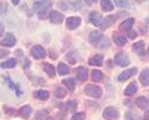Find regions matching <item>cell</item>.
Segmentation results:
<instances>
[{"instance_id": "ba28073f", "label": "cell", "mask_w": 149, "mask_h": 120, "mask_svg": "<svg viewBox=\"0 0 149 120\" xmlns=\"http://www.w3.org/2000/svg\"><path fill=\"white\" fill-rule=\"evenodd\" d=\"M80 24H81V19L78 16H71V17H68V19L66 20V25H67L68 29H71V30L78 27Z\"/></svg>"}, {"instance_id": "7a4b0ae2", "label": "cell", "mask_w": 149, "mask_h": 120, "mask_svg": "<svg viewBox=\"0 0 149 120\" xmlns=\"http://www.w3.org/2000/svg\"><path fill=\"white\" fill-rule=\"evenodd\" d=\"M51 5H52V3H51L50 0H40V1L34 4V9L36 10L40 19H45V17L47 16V14L51 9Z\"/></svg>"}, {"instance_id": "d6a6232c", "label": "cell", "mask_w": 149, "mask_h": 120, "mask_svg": "<svg viewBox=\"0 0 149 120\" xmlns=\"http://www.w3.org/2000/svg\"><path fill=\"white\" fill-rule=\"evenodd\" d=\"M67 108H68L70 112H74L76 108H77V101L76 100H70L68 104H67Z\"/></svg>"}, {"instance_id": "83f0119b", "label": "cell", "mask_w": 149, "mask_h": 120, "mask_svg": "<svg viewBox=\"0 0 149 120\" xmlns=\"http://www.w3.org/2000/svg\"><path fill=\"white\" fill-rule=\"evenodd\" d=\"M15 66H16V59L15 58H10V59H8V61L1 63L3 68H11V67H15Z\"/></svg>"}, {"instance_id": "30bf717a", "label": "cell", "mask_w": 149, "mask_h": 120, "mask_svg": "<svg viewBox=\"0 0 149 120\" xmlns=\"http://www.w3.org/2000/svg\"><path fill=\"white\" fill-rule=\"evenodd\" d=\"M137 73V68H130V70H127V71H124V72H122L119 74V77H118V81L119 82H124V81H127L128 78H130L133 74H136Z\"/></svg>"}, {"instance_id": "52a82bcc", "label": "cell", "mask_w": 149, "mask_h": 120, "mask_svg": "<svg viewBox=\"0 0 149 120\" xmlns=\"http://www.w3.org/2000/svg\"><path fill=\"white\" fill-rule=\"evenodd\" d=\"M31 54H32V57L34 58L41 59V58H44L46 56V52H45V50L41 47V46L36 45V46H34V47L31 48Z\"/></svg>"}, {"instance_id": "5b68a950", "label": "cell", "mask_w": 149, "mask_h": 120, "mask_svg": "<svg viewBox=\"0 0 149 120\" xmlns=\"http://www.w3.org/2000/svg\"><path fill=\"white\" fill-rule=\"evenodd\" d=\"M58 6L62 9H80L82 6V3L80 0L77 1H68V0H62L61 3H58Z\"/></svg>"}, {"instance_id": "74e56055", "label": "cell", "mask_w": 149, "mask_h": 120, "mask_svg": "<svg viewBox=\"0 0 149 120\" xmlns=\"http://www.w3.org/2000/svg\"><path fill=\"white\" fill-rule=\"evenodd\" d=\"M128 37H129V39H132V40H134V39L137 37V32H136V31H133V30L128 31Z\"/></svg>"}, {"instance_id": "603a6c76", "label": "cell", "mask_w": 149, "mask_h": 120, "mask_svg": "<svg viewBox=\"0 0 149 120\" xmlns=\"http://www.w3.org/2000/svg\"><path fill=\"white\" fill-rule=\"evenodd\" d=\"M42 68H44L45 72L47 73L50 77H55V67L52 66V64H50V63H44V64H42Z\"/></svg>"}, {"instance_id": "5bb4252c", "label": "cell", "mask_w": 149, "mask_h": 120, "mask_svg": "<svg viewBox=\"0 0 149 120\" xmlns=\"http://www.w3.org/2000/svg\"><path fill=\"white\" fill-rule=\"evenodd\" d=\"M114 21H116V17L114 16H107V17H104V20H103V22H102V25L100 26L101 30H107L109 26H112V25L114 24Z\"/></svg>"}, {"instance_id": "f1b7e54d", "label": "cell", "mask_w": 149, "mask_h": 120, "mask_svg": "<svg viewBox=\"0 0 149 120\" xmlns=\"http://www.w3.org/2000/svg\"><path fill=\"white\" fill-rule=\"evenodd\" d=\"M66 57H67V61H68L70 63L74 64V63L77 62V54H76V52H74V51H71V52H68Z\"/></svg>"}, {"instance_id": "ac0fdd59", "label": "cell", "mask_w": 149, "mask_h": 120, "mask_svg": "<svg viewBox=\"0 0 149 120\" xmlns=\"http://www.w3.org/2000/svg\"><path fill=\"white\" fill-rule=\"evenodd\" d=\"M133 50L136 51V53H138L139 56H143V54H144V42L139 41V42L134 43L133 45Z\"/></svg>"}, {"instance_id": "836d02e7", "label": "cell", "mask_w": 149, "mask_h": 120, "mask_svg": "<svg viewBox=\"0 0 149 120\" xmlns=\"http://www.w3.org/2000/svg\"><path fill=\"white\" fill-rule=\"evenodd\" d=\"M6 82L9 83V86H10V87H11V88H13L14 90H16V93H17L19 95H20V94H21V92H20V89H19V87H17V86H15V84H14V83H13V82H11L10 79H9V78H6Z\"/></svg>"}, {"instance_id": "9c48e42d", "label": "cell", "mask_w": 149, "mask_h": 120, "mask_svg": "<svg viewBox=\"0 0 149 120\" xmlns=\"http://www.w3.org/2000/svg\"><path fill=\"white\" fill-rule=\"evenodd\" d=\"M90 21H91V24H93L95 26H101L102 22H103V19H102L100 12L93 11L90 14Z\"/></svg>"}, {"instance_id": "d4e9b609", "label": "cell", "mask_w": 149, "mask_h": 120, "mask_svg": "<svg viewBox=\"0 0 149 120\" xmlns=\"http://www.w3.org/2000/svg\"><path fill=\"white\" fill-rule=\"evenodd\" d=\"M136 103L141 109H148V100L144 98V97H139Z\"/></svg>"}, {"instance_id": "484cf974", "label": "cell", "mask_w": 149, "mask_h": 120, "mask_svg": "<svg viewBox=\"0 0 149 120\" xmlns=\"http://www.w3.org/2000/svg\"><path fill=\"white\" fill-rule=\"evenodd\" d=\"M57 71H58V73H60L61 76L67 74V73L70 72L68 66H67V64H65V63H60V64H58V66H57Z\"/></svg>"}, {"instance_id": "d590c367", "label": "cell", "mask_w": 149, "mask_h": 120, "mask_svg": "<svg viewBox=\"0 0 149 120\" xmlns=\"http://www.w3.org/2000/svg\"><path fill=\"white\" fill-rule=\"evenodd\" d=\"M71 120H85V113H77V114H74Z\"/></svg>"}, {"instance_id": "277c9868", "label": "cell", "mask_w": 149, "mask_h": 120, "mask_svg": "<svg viewBox=\"0 0 149 120\" xmlns=\"http://www.w3.org/2000/svg\"><path fill=\"white\" fill-rule=\"evenodd\" d=\"M103 118L107 119V120H116L118 119L119 114H118V110L113 108V107H107L104 110H103Z\"/></svg>"}, {"instance_id": "b9f144b4", "label": "cell", "mask_w": 149, "mask_h": 120, "mask_svg": "<svg viewBox=\"0 0 149 120\" xmlns=\"http://www.w3.org/2000/svg\"><path fill=\"white\" fill-rule=\"evenodd\" d=\"M5 9H6V5H4V4H1V12H5Z\"/></svg>"}, {"instance_id": "ffe728a7", "label": "cell", "mask_w": 149, "mask_h": 120, "mask_svg": "<svg viewBox=\"0 0 149 120\" xmlns=\"http://www.w3.org/2000/svg\"><path fill=\"white\" fill-rule=\"evenodd\" d=\"M101 8L103 11H111L113 9V4L111 0H101Z\"/></svg>"}, {"instance_id": "7bdbcfd3", "label": "cell", "mask_w": 149, "mask_h": 120, "mask_svg": "<svg viewBox=\"0 0 149 120\" xmlns=\"http://www.w3.org/2000/svg\"><path fill=\"white\" fill-rule=\"evenodd\" d=\"M148 119H149V113H147V114H146V117H144V119H143V120H148Z\"/></svg>"}, {"instance_id": "3957f363", "label": "cell", "mask_w": 149, "mask_h": 120, "mask_svg": "<svg viewBox=\"0 0 149 120\" xmlns=\"http://www.w3.org/2000/svg\"><path fill=\"white\" fill-rule=\"evenodd\" d=\"M85 90H86V93L88 95L92 97V98H100V97L102 95V89L100 88L98 86H95V84H88V86H86Z\"/></svg>"}, {"instance_id": "7402d4cb", "label": "cell", "mask_w": 149, "mask_h": 120, "mask_svg": "<svg viewBox=\"0 0 149 120\" xmlns=\"http://www.w3.org/2000/svg\"><path fill=\"white\" fill-rule=\"evenodd\" d=\"M139 79H141L143 86H149V70H144Z\"/></svg>"}, {"instance_id": "e575fe53", "label": "cell", "mask_w": 149, "mask_h": 120, "mask_svg": "<svg viewBox=\"0 0 149 120\" xmlns=\"http://www.w3.org/2000/svg\"><path fill=\"white\" fill-rule=\"evenodd\" d=\"M45 117H47V112H46V110H40V112L36 114V118L39 120L45 119Z\"/></svg>"}, {"instance_id": "f546056e", "label": "cell", "mask_w": 149, "mask_h": 120, "mask_svg": "<svg viewBox=\"0 0 149 120\" xmlns=\"http://www.w3.org/2000/svg\"><path fill=\"white\" fill-rule=\"evenodd\" d=\"M62 83L67 87V88H68L70 90H73V89H74V79H72V78L65 79V81H62Z\"/></svg>"}, {"instance_id": "60d3db41", "label": "cell", "mask_w": 149, "mask_h": 120, "mask_svg": "<svg viewBox=\"0 0 149 120\" xmlns=\"http://www.w3.org/2000/svg\"><path fill=\"white\" fill-rule=\"evenodd\" d=\"M11 1H13V4H14V5H17V4L20 3V0H11Z\"/></svg>"}, {"instance_id": "e0dca14e", "label": "cell", "mask_w": 149, "mask_h": 120, "mask_svg": "<svg viewBox=\"0 0 149 120\" xmlns=\"http://www.w3.org/2000/svg\"><path fill=\"white\" fill-rule=\"evenodd\" d=\"M113 40H114V42L117 43L118 46H124L125 43H127V40H125V37L123 35H120V34H113Z\"/></svg>"}, {"instance_id": "44dd1931", "label": "cell", "mask_w": 149, "mask_h": 120, "mask_svg": "<svg viewBox=\"0 0 149 120\" xmlns=\"http://www.w3.org/2000/svg\"><path fill=\"white\" fill-rule=\"evenodd\" d=\"M30 114H31V107H30V105H24V107L20 109V115H21V118L27 119V118L30 117Z\"/></svg>"}, {"instance_id": "8fae6325", "label": "cell", "mask_w": 149, "mask_h": 120, "mask_svg": "<svg viewBox=\"0 0 149 120\" xmlns=\"http://www.w3.org/2000/svg\"><path fill=\"white\" fill-rule=\"evenodd\" d=\"M63 19H65L63 15L58 11H51V14H50V21L54 22V24H61Z\"/></svg>"}, {"instance_id": "4fadbf2b", "label": "cell", "mask_w": 149, "mask_h": 120, "mask_svg": "<svg viewBox=\"0 0 149 120\" xmlns=\"http://www.w3.org/2000/svg\"><path fill=\"white\" fill-rule=\"evenodd\" d=\"M76 76H77V79L78 81H86L87 79V76H88L87 68H85V67H78L77 70H76Z\"/></svg>"}, {"instance_id": "6da1fadb", "label": "cell", "mask_w": 149, "mask_h": 120, "mask_svg": "<svg viewBox=\"0 0 149 120\" xmlns=\"http://www.w3.org/2000/svg\"><path fill=\"white\" fill-rule=\"evenodd\" d=\"M90 42L92 45H95L96 47H98L101 50H104V48H108L109 47V41L108 39L103 36L98 31H93L90 34Z\"/></svg>"}, {"instance_id": "9a60e30c", "label": "cell", "mask_w": 149, "mask_h": 120, "mask_svg": "<svg viewBox=\"0 0 149 120\" xmlns=\"http://www.w3.org/2000/svg\"><path fill=\"white\" fill-rule=\"evenodd\" d=\"M133 24H134V19H127V20H124L122 24L119 25V30L120 31H130Z\"/></svg>"}, {"instance_id": "8d00e7d4", "label": "cell", "mask_w": 149, "mask_h": 120, "mask_svg": "<svg viewBox=\"0 0 149 120\" xmlns=\"http://www.w3.org/2000/svg\"><path fill=\"white\" fill-rule=\"evenodd\" d=\"M127 119L128 120H136V119H138V115L133 114L132 112H129V113H127Z\"/></svg>"}, {"instance_id": "cb8c5ba5", "label": "cell", "mask_w": 149, "mask_h": 120, "mask_svg": "<svg viewBox=\"0 0 149 120\" xmlns=\"http://www.w3.org/2000/svg\"><path fill=\"white\" fill-rule=\"evenodd\" d=\"M37 99H41V100H45V99H47L49 98V92L47 90H36L35 92V94H34Z\"/></svg>"}, {"instance_id": "2e32d148", "label": "cell", "mask_w": 149, "mask_h": 120, "mask_svg": "<svg viewBox=\"0 0 149 120\" xmlns=\"http://www.w3.org/2000/svg\"><path fill=\"white\" fill-rule=\"evenodd\" d=\"M102 61H103V57H102L101 54H95V56H92L90 58L88 63H90L91 66H102Z\"/></svg>"}, {"instance_id": "f35d334b", "label": "cell", "mask_w": 149, "mask_h": 120, "mask_svg": "<svg viewBox=\"0 0 149 120\" xmlns=\"http://www.w3.org/2000/svg\"><path fill=\"white\" fill-rule=\"evenodd\" d=\"M85 1L88 4V5H91V4H93V3H96L97 0H85Z\"/></svg>"}, {"instance_id": "1f68e13d", "label": "cell", "mask_w": 149, "mask_h": 120, "mask_svg": "<svg viewBox=\"0 0 149 120\" xmlns=\"http://www.w3.org/2000/svg\"><path fill=\"white\" fill-rule=\"evenodd\" d=\"M114 3H116V5L119 6V8H127V6H129L128 0H114Z\"/></svg>"}, {"instance_id": "d6986e66", "label": "cell", "mask_w": 149, "mask_h": 120, "mask_svg": "<svg viewBox=\"0 0 149 120\" xmlns=\"http://www.w3.org/2000/svg\"><path fill=\"white\" fill-rule=\"evenodd\" d=\"M137 90H138V87H137L136 83H130V84L127 87V88H125V90H124V94L129 97V95H133V94L136 93Z\"/></svg>"}, {"instance_id": "7c38bea8", "label": "cell", "mask_w": 149, "mask_h": 120, "mask_svg": "<svg viewBox=\"0 0 149 120\" xmlns=\"http://www.w3.org/2000/svg\"><path fill=\"white\" fill-rule=\"evenodd\" d=\"M1 43L8 46V47H11V46H14V45L16 43V39H15V36H14L13 34H6L5 37L3 39Z\"/></svg>"}, {"instance_id": "4dcf8cb0", "label": "cell", "mask_w": 149, "mask_h": 120, "mask_svg": "<svg viewBox=\"0 0 149 120\" xmlns=\"http://www.w3.org/2000/svg\"><path fill=\"white\" fill-rule=\"evenodd\" d=\"M65 95H66V90L62 89V88H56L55 90V97H57V98H65Z\"/></svg>"}, {"instance_id": "ab89813d", "label": "cell", "mask_w": 149, "mask_h": 120, "mask_svg": "<svg viewBox=\"0 0 149 120\" xmlns=\"http://www.w3.org/2000/svg\"><path fill=\"white\" fill-rule=\"evenodd\" d=\"M9 52H8V51H1V58L4 57V56H6V54H8Z\"/></svg>"}, {"instance_id": "4316f807", "label": "cell", "mask_w": 149, "mask_h": 120, "mask_svg": "<svg viewBox=\"0 0 149 120\" xmlns=\"http://www.w3.org/2000/svg\"><path fill=\"white\" fill-rule=\"evenodd\" d=\"M92 79L95 81V82H101L102 79H103V74H102V72L101 71H97V70H95V71H92Z\"/></svg>"}, {"instance_id": "8992f818", "label": "cell", "mask_w": 149, "mask_h": 120, "mask_svg": "<svg viewBox=\"0 0 149 120\" xmlns=\"http://www.w3.org/2000/svg\"><path fill=\"white\" fill-rule=\"evenodd\" d=\"M114 62H116V64H118L120 67H125L129 64V59L123 52H119L114 56Z\"/></svg>"}, {"instance_id": "ee69618b", "label": "cell", "mask_w": 149, "mask_h": 120, "mask_svg": "<svg viewBox=\"0 0 149 120\" xmlns=\"http://www.w3.org/2000/svg\"><path fill=\"white\" fill-rule=\"evenodd\" d=\"M148 56H149V48H148Z\"/></svg>"}]
</instances>
